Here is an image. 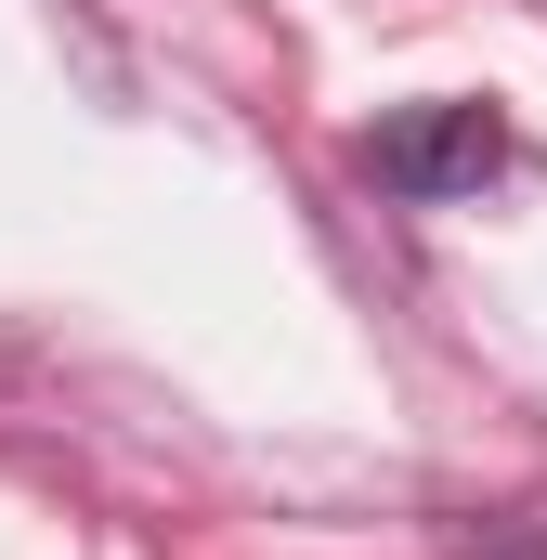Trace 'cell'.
<instances>
[{
	"instance_id": "6da1fadb",
	"label": "cell",
	"mask_w": 547,
	"mask_h": 560,
	"mask_svg": "<svg viewBox=\"0 0 547 560\" xmlns=\"http://www.w3.org/2000/svg\"><path fill=\"white\" fill-rule=\"evenodd\" d=\"M352 170L392 196V209H456L509 170V118L496 105H392L379 131L352 143Z\"/></svg>"
}]
</instances>
